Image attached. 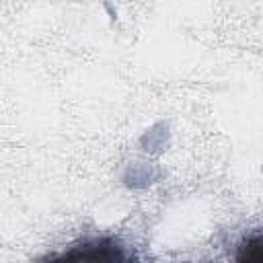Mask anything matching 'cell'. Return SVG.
<instances>
[{"label": "cell", "mask_w": 263, "mask_h": 263, "mask_svg": "<svg viewBox=\"0 0 263 263\" xmlns=\"http://www.w3.org/2000/svg\"><path fill=\"white\" fill-rule=\"evenodd\" d=\"M51 259H68V261H127L129 255L115 238H90L72 247L62 255H53Z\"/></svg>", "instance_id": "cell-1"}, {"label": "cell", "mask_w": 263, "mask_h": 263, "mask_svg": "<svg viewBox=\"0 0 263 263\" xmlns=\"http://www.w3.org/2000/svg\"><path fill=\"white\" fill-rule=\"evenodd\" d=\"M236 259L238 261H259L261 259V234L259 232H255L240 245Z\"/></svg>", "instance_id": "cell-2"}]
</instances>
